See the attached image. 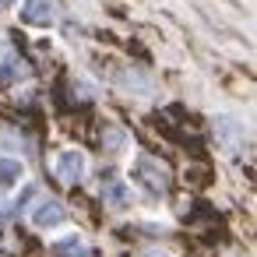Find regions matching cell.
Instances as JSON below:
<instances>
[{
  "label": "cell",
  "instance_id": "6da1fadb",
  "mask_svg": "<svg viewBox=\"0 0 257 257\" xmlns=\"http://www.w3.org/2000/svg\"><path fill=\"white\" fill-rule=\"evenodd\" d=\"M85 166H88V159H85L81 148H64L57 155V176L64 183H81L85 180Z\"/></svg>",
  "mask_w": 257,
  "mask_h": 257
},
{
  "label": "cell",
  "instance_id": "7a4b0ae2",
  "mask_svg": "<svg viewBox=\"0 0 257 257\" xmlns=\"http://www.w3.org/2000/svg\"><path fill=\"white\" fill-rule=\"evenodd\" d=\"M22 22L36 25V29L50 25L53 22V0H25L22 4Z\"/></svg>",
  "mask_w": 257,
  "mask_h": 257
},
{
  "label": "cell",
  "instance_id": "3957f363",
  "mask_svg": "<svg viewBox=\"0 0 257 257\" xmlns=\"http://www.w3.org/2000/svg\"><path fill=\"white\" fill-rule=\"evenodd\" d=\"M32 222H36L39 229H57V225L67 222V211H64L60 201H43V204L32 211Z\"/></svg>",
  "mask_w": 257,
  "mask_h": 257
},
{
  "label": "cell",
  "instance_id": "277c9868",
  "mask_svg": "<svg viewBox=\"0 0 257 257\" xmlns=\"http://www.w3.org/2000/svg\"><path fill=\"white\" fill-rule=\"evenodd\" d=\"M22 173H25V166H22L18 159L0 155V187H15V183L22 180Z\"/></svg>",
  "mask_w": 257,
  "mask_h": 257
},
{
  "label": "cell",
  "instance_id": "5b68a950",
  "mask_svg": "<svg viewBox=\"0 0 257 257\" xmlns=\"http://www.w3.org/2000/svg\"><path fill=\"white\" fill-rule=\"evenodd\" d=\"M106 204L116 208V211L127 208V204H131V187H127V183H109V190H106Z\"/></svg>",
  "mask_w": 257,
  "mask_h": 257
},
{
  "label": "cell",
  "instance_id": "8992f818",
  "mask_svg": "<svg viewBox=\"0 0 257 257\" xmlns=\"http://www.w3.org/2000/svg\"><path fill=\"white\" fill-rule=\"evenodd\" d=\"M18 74H22V60H18L15 53H8L4 64H0V81H15Z\"/></svg>",
  "mask_w": 257,
  "mask_h": 257
},
{
  "label": "cell",
  "instance_id": "52a82bcc",
  "mask_svg": "<svg viewBox=\"0 0 257 257\" xmlns=\"http://www.w3.org/2000/svg\"><path fill=\"white\" fill-rule=\"evenodd\" d=\"M109 148H113V152L120 148V131H113V134H109Z\"/></svg>",
  "mask_w": 257,
  "mask_h": 257
},
{
  "label": "cell",
  "instance_id": "ba28073f",
  "mask_svg": "<svg viewBox=\"0 0 257 257\" xmlns=\"http://www.w3.org/2000/svg\"><path fill=\"white\" fill-rule=\"evenodd\" d=\"M8 4H11V0H0V8H8Z\"/></svg>",
  "mask_w": 257,
  "mask_h": 257
}]
</instances>
